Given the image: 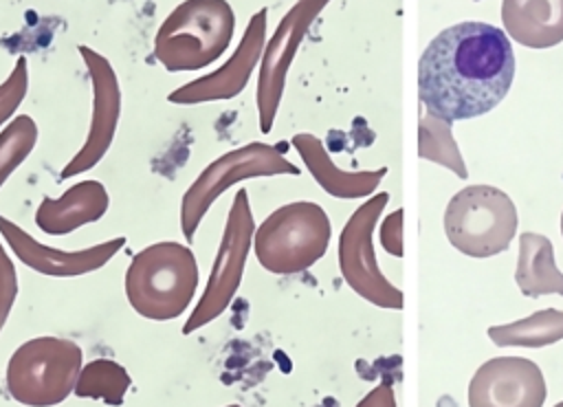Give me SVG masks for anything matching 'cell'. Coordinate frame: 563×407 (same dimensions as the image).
Wrapping results in <instances>:
<instances>
[{"mask_svg": "<svg viewBox=\"0 0 563 407\" xmlns=\"http://www.w3.org/2000/svg\"><path fill=\"white\" fill-rule=\"evenodd\" d=\"M515 77L510 37L488 22H460L440 31L418 62V97L427 112L462 121L490 112Z\"/></svg>", "mask_w": 563, "mask_h": 407, "instance_id": "cell-1", "label": "cell"}, {"mask_svg": "<svg viewBox=\"0 0 563 407\" xmlns=\"http://www.w3.org/2000/svg\"><path fill=\"white\" fill-rule=\"evenodd\" d=\"M132 310L152 321L180 317L198 290V262L187 244L161 240L141 249L123 275Z\"/></svg>", "mask_w": 563, "mask_h": 407, "instance_id": "cell-2", "label": "cell"}, {"mask_svg": "<svg viewBox=\"0 0 563 407\" xmlns=\"http://www.w3.org/2000/svg\"><path fill=\"white\" fill-rule=\"evenodd\" d=\"M235 13L227 0H185L169 11L154 35V57L169 73L213 64L231 44Z\"/></svg>", "mask_w": 563, "mask_h": 407, "instance_id": "cell-3", "label": "cell"}, {"mask_svg": "<svg viewBox=\"0 0 563 407\" xmlns=\"http://www.w3.org/2000/svg\"><path fill=\"white\" fill-rule=\"evenodd\" d=\"M332 222L325 209L310 200L282 205L253 233L257 262L275 275H292L319 262L330 244Z\"/></svg>", "mask_w": 563, "mask_h": 407, "instance_id": "cell-4", "label": "cell"}, {"mask_svg": "<svg viewBox=\"0 0 563 407\" xmlns=\"http://www.w3.org/2000/svg\"><path fill=\"white\" fill-rule=\"evenodd\" d=\"M81 365L84 352L73 339L33 337L7 363V392L26 407L59 405L73 394Z\"/></svg>", "mask_w": 563, "mask_h": 407, "instance_id": "cell-5", "label": "cell"}, {"mask_svg": "<svg viewBox=\"0 0 563 407\" xmlns=\"http://www.w3.org/2000/svg\"><path fill=\"white\" fill-rule=\"evenodd\" d=\"M517 222L515 202L493 185H468L444 209L446 240L460 253L477 260L508 251Z\"/></svg>", "mask_w": 563, "mask_h": 407, "instance_id": "cell-6", "label": "cell"}, {"mask_svg": "<svg viewBox=\"0 0 563 407\" xmlns=\"http://www.w3.org/2000/svg\"><path fill=\"white\" fill-rule=\"evenodd\" d=\"M301 169L290 163L277 145H268L262 141L246 143L242 147L229 150L216 161H211L196 180L187 187L180 200V231L185 240H194L202 218L209 207L235 183L257 176H279L292 174L297 176Z\"/></svg>", "mask_w": 563, "mask_h": 407, "instance_id": "cell-7", "label": "cell"}, {"mask_svg": "<svg viewBox=\"0 0 563 407\" xmlns=\"http://www.w3.org/2000/svg\"><path fill=\"white\" fill-rule=\"evenodd\" d=\"M253 233H255V220L249 205V194L246 189H238L229 207L227 224L222 231V240H220L207 286L198 304L194 306L191 315L187 317L183 326V334L196 332L198 328L218 319L229 308V304L233 301L242 284L244 264L253 246Z\"/></svg>", "mask_w": 563, "mask_h": 407, "instance_id": "cell-8", "label": "cell"}, {"mask_svg": "<svg viewBox=\"0 0 563 407\" xmlns=\"http://www.w3.org/2000/svg\"><path fill=\"white\" fill-rule=\"evenodd\" d=\"M389 200L387 191L372 196L345 222L339 238V268L347 286L374 306L400 310L402 290L394 286L374 257V229Z\"/></svg>", "mask_w": 563, "mask_h": 407, "instance_id": "cell-9", "label": "cell"}, {"mask_svg": "<svg viewBox=\"0 0 563 407\" xmlns=\"http://www.w3.org/2000/svg\"><path fill=\"white\" fill-rule=\"evenodd\" d=\"M77 51L86 64V70L92 84V117H90L86 141L59 172L62 180L79 176L101 163V158L108 154L114 141L119 119H121V103H123L119 77L110 59L86 44H79Z\"/></svg>", "mask_w": 563, "mask_h": 407, "instance_id": "cell-10", "label": "cell"}, {"mask_svg": "<svg viewBox=\"0 0 563 407\" xmlns=\"http://www.w3.org/2000/svg\"><path fill=\"white\" fill-rule=\"evenodd\" d=\"M0 235L4 238L11 253L29 268L46 277H81L103 268L123 246L125 238L117 235L92 246L64 251L53 249L40 240H35L26 229L18 222L9 220L0 213Z\"/></svg>", "mask_w": 563, "mask_h": 407, "instance_id": "cell-11", "label": "cell"}, {"mask_svg": "<svg viewBox=\"0 0 563 407\" xmlns=\"http://www.w3.org/2000/svg\"><path fill=\"white\" fill-rule=\"evenodd\" d=\"M328 0H299L279 22L273 40L262 51V68L257 79V117H260V130L271 132L279 99L284 92V81L288 66L297 53V46L310 26V22L317 18V13L323 9Z\"/></svg>", "mask_w": 563, "mask_h": 407, "instance_id": "cell-12", "label": "cell"}, {"mask_svg": "<svg viewBox=\"0 0 563 407\" xmlns=\"http://www.w3.org/2000/svg\"><path fill=\"white\" fill-rule=\"evenodd\" d=\"M545 378L526 356H495L468 383V407H543Z\"/></svg>", "mask_w": 563, "mask_h": 407, "instance_id": "cell-13", "label": "cell"}, {"mask_svg": "<svg viewBox=\"0 0 563 407\" xmlns=\"http://www.w3.org/2000/svg\"><path fill=\"white\" fill-rule=\"evenodd\" d=\"M264 33H266V9L257 11L233 51V55L213 73L202 75L167 95L169 103L194 106L205 101H222L233 99L244 90L251 79V73L262 57L264 51Z\"/></svg>", "mask_w": 563, "mask_h": 407, "instance_id": "cell-14", "label": "cell"}, {"mask_svg": "<svg viewBox=\"0 0 563 407\" xmlns=\"http://www.w3.org/2000/svg\"><path fill=\"white\" fill-rule=\"evenodd\" d=\"M110 207V194L95 178L70 185L62 196H42L35 209V224L46 235H68L97 222Z\"/></svg>", "mask_w": 563, "mask_h": 407, "instance_id": "cell-15", "label": "cell"}, {"mask_svg": "<svg viewBox=\"0 0 563 407\" xmlns=\"http://www.w3.org/2000/svg\"><path fill=\"white\" fill-rule=\"evenodd\" d=\"M292 145L299 152V156L303 158L312 178L319 183V187L334 198L352 200V198L369 196L387 174V167L356 169V172L339 169L334 165V161L330 158V154L325 152L321 139H317L310 132L295 134Z\"/></svg>", "mask_w": 563, "mask_h": 407, "instance_id": "cell-16", "label": "cell"}, {"mask_svg": "<svg viewBox=\"0 0 563 407\" xmlns=\"http://www.w3.org/2000/svg\"><path fill=\"white\" fill-rule=\"evenodd\" d=\"M501 24L521 46H556L563 42V0H504Z\"/></svg>", "mask_w": 563, "mask_h": 407, "instance_id": "cell-17", "label": "cell"}, {"mask_svg": "<svg viewBox=\"0 0 563 407\" xmlns=\"http://www.w3.org/2000/svg\"><path fill=\"white\" fill-rule=\"evenodd\" d=\"M515 282L526 297L561 295L563 297V273L554 262L552 242L543 233L523 231L519 235V255L515 268Z\"/></svg>", "mask_w": 563, "mask_h": 407, "instance_id": "cell-18", "label": "cell"}, {"mask_svg": "<svg viewBox=\"0 0 563 407\" xmlns=\"http://www.w3.org/2000/svg\"><path fill=\"white\" fill-rule=\"evenodd\" d=\"M488 339L504 348H543L563 339V310L543 308L504 326H490Z\"/></svg>", "mask_w": 563, "mask_h": 407, "instance_id": "cell-19", "label": "cell"}, {"mask_svg": "<svg viewBox=\"0 0 563 407\" xmlns=\"http://www.w3.org/2000/svg\"><path fill=\"white\" fill-rule=\"evenodd\" d=\"M132 385L128 370L112 359H92L81 365L73 394L119 407Z\"/></svg>", "mask_w": 563, "mask_h": 407, "instance_id": "cell-20", "label": "cell"}, {"mask_svg": "<svg viewBox=\"0 0 563 407\" xmlns=\"http://www.w3.org/2000/svg\"><path fill=\"white\" fill-rule=\"evenodd\" d=\"M418 154L424 161L451 169L460 178L468 176V169L451 132V121H444L431 112L422 114L418 123Z\"/></svg>", "mask_w": 563, "mask_h": 407, "instance_id": "cell-21", "label": "cell"}, {"mask_svg": "<svg viewBox=\"0 0 563 407\" xmlns=\"http://www.w3.org/2000/svg\"><path fill=\"white\" fill-rule=\"evenodd\" d=\"M40 139L33 117L18 114L0 130V189L9 176L31 156Z\"/></svg>", "mask_w": 563, "mask_h": 407, "instance_id": "cell-22", "label": "cell"}, {"mask_svg": "<svg viewBox=\"0 0 563 407\" xmlns=\"http://www.w3.org/2000/svg\"><path fill=\"white\" fill-rule=\"evenodd\" d=\"M29 90V64L26 57L20 55L7 75V79L0 84V130L13 119L18 108L22 106Z\"/></svg>", "mask_w": 563, "mask_h": 407, "instance_id": "cell-23", "label": "cell"}, {"mask_svg": "<svg viewBox=\"0 0 563 407\" xmlns=\"http://www.w3.org/2000/svg\"><path fill=\"white\" fill-rule=\"evenodd\" d=\"M18 293H20V282H18L15 264L0 242V332L7 326V319L18 299Z\"/></svg>", "mask_w": 563, "mask_h": 407, "instance_id": "cell-24", "label": "cell"}, {"mask_svg": "<svg viewBox=\"0 0 563 407\" xmlns=\"http://www.w3.org/2000/svg\"><path fill=\"white\" fill-rule=\"evenodd\" d=\"M380 244L387 253L400 257L402 255V209L391 211L383 222H380Z\"/></svg>", "mask_w": 563, "mask_h": 407, "instance_id": "cell-25", "label": "cell"}, {"mask_svg": "<svg viewBox=\"0 0 563 407\" xmlns=\"http://www.w3.org/2000/svg\"><path fill=\"white\" fill-rule=\"evenodd\" d=\"M356 407H396V396L391 383H380L365 398L356 403Z\"/></svg>", "mask_w": 563, "mask_h": 407, "instance_id": "cell-26", "label": "cell"}, {"mask_svg": "<svg viewBox=\"0 0 563 407\" xmlns=\"http://www.w3.org/2000/svg\"><path fill=\"white\" fill-rule=\"evenodd\" d=\"M561 235H563V213H561Z\"/></svg>", "mask_w": 563, "mask_h": 407, "instance_id": "cell-27", "label": "cell"}, {"mask_svg": "<svg viewBox=\"0 0 563 407\" xmlns=\"http://www.w3.org/2000/svg\"><path fill=\"white\" fill-rule=\"evenodd\" d=\"M554 407H563V400H561V403H556V405H554Z\"/></svg>", "mask_w": 563, "mask_h": 407, "instance_id": "cell-28", "label": "cell"}, {"mask_svg": "<svg viewBox=\"0 0 563 407\" xmlns=\"http://www.w3.org/2000/svg\"><path fill=\"white\" fill-rule=\"evenodd\" d=\"M227 407H242V405H227Z\"/></svg>", "mask_w": 563, "mask_h": 407, "instance_id": "cell-29", "label": "cell"}]
</instances>
